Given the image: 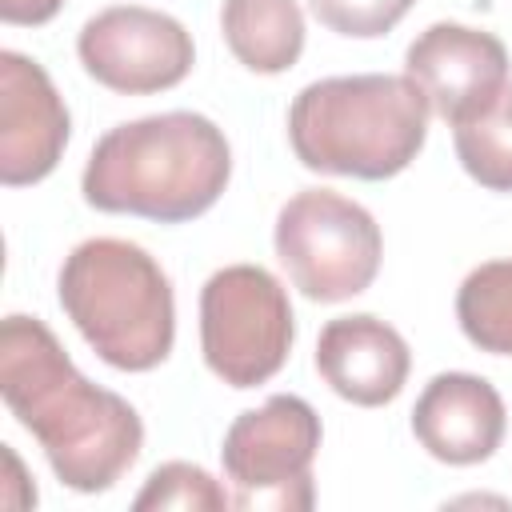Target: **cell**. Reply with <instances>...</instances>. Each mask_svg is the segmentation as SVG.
Here are the masks:
<instances>
[{
	"label": "cell",
	"mask_w": 512,
	"mask_h": 512,
	"mask_svg": "<svg viewBox=\"0 0 512 512\" xmlns=\"http://www.w3.org/2000/svg\"><path fill=\"white\" fill-rule=\"evenodd\" d=\"M0 396L72 492H108L140 456L144 424L136 408L80 376L36 316L0 324Z\"/></svg>",
	"instance_id": "6da1fadb"
},
{
	"label": "cell",
	"mask_w": 512,
	"mask_h": 512,
	"mask_svg": "<svg viewBox=\"0 0 512 512\" xmlns=\"http://www.w3.org/2000/svg\"><path fill=\"white\" fill-rule=\"evenodd\" d=\"M232 176L224 132L200 112H160L108 128L80 176L100 212L184 224L208 212Z\"/></svg>",
	"instance_id": "7a4b0ae2"
},
{
	"label": "cell",
	"mask_w": 512,
	"mask_h": 512,
	"mask_svg": "<svg viewBox=\"0 0 512 512\" xmlns=\"http://www.w3.org/2000/svg\"><path fill=\"white\" fill-rule=\"evenodd\" d=\"M428 100L408 76H328L288 108V140L304 168L388 180L404 172L428 136Z\"/></svg>",
	"instance_id": "3957f363"
},
{
	"label": "cell",
	"mask_w": 512,
	"mask_h": 512,
	"mask_svg": "<svg viewBox=\"0 0 512 512\" xmlns=\"http://www.w3.org/2000/svg\"><path fill=\"white\" fill-rule=\"evenodd\" d=\"M60 304L88 348L120 372H148L172 352V284L132 240L96 236L76 244L60 268Z\"/></svg>",
	"instance_id": "277c9868"
},
{
	"label": "cell",
	"mask_w": 512,
	"mask_h": 512,
	"mask_svg": "<svg viewBox=\"0 0 512 512\" xmlns=\"http://www.w3.org/2000/svg\"><path fill=\"white\" fill-rule=\"evenodd\" d=\"M272 244L292 288L320 304L360 296L376 280L384 256L372 212L332 188L296 192L276 216Z\"/></svg>",
	"instance_id": "5b68a950"
},
{
	"label": "cell",
	"mask_w": 512,
	"mask_h": 512,
	"mask_svg": "<svg viewBox=\"0 0 512 512\" xmlns=\"http://www.w3.org/2000/svg\"><path fill=\"white\" fill-rule=\"evenodd\" d=\"M296 324L284 284L260 264H228L200 288V352L232 388L272 380L292 348Z\"/></svg>",
	"instance_id": "8992f818"
},
{
	"label": "cell",
	"mask_w": 512,
	"mask_h": 512,
	"mask_svg": "<svg viewBox=\"0 0 512 512\" xmlns=\"http://www.w3.org/2000/svg\"><path fill=\"white\" fill-rule=\"evenodd\" d=\"M320 452V416L308 400L276 392L260 408H248L224 432V472L236 488V508L308 512L312 460Z\"/></svg>",
	"instance_id": "52a82bcc"
},
{
	"label": "cell",
	"mask_w": 512,
	"mask_h": 512,
	"mask_svg": "<svg viewBox=\"0 0 512 512\" xmlns=\"http://www.w3.org/2000/svg\"><path fill=\"white\" fill-rule=\"evenodd\" d=\"M76 52L84 72L120 96L176 88L192 72L196 56L192 36L176 16L140 4L96 12L76 36Z\"/></svg>",
	"instance_id": "ba28073f"
},
{
	"label": "cell",
	"mask_w": 512,
	"mask_h": 512,
	"mask_svg": "<svg viewBox=\"0 0 512 512\" xmlns=\"http://www.w3.org/2000/svg\"><path fill=\"white\" fill-rule=\"evenodd\" d=\"M404 76L424 92L428 108L456 128L508 88V48L484 28L440 20L408 44Z\"/></svg>",
	"instance_id": "9c48e42d"
},
{
	"label": "cell",
	"mask_w": 512,
	"mask_h": 512,
	"mask_svg": "<svg viewBox=\"0 0 512 512\" xmlns=\"http://www.w3.org/2000/svg\"><path fill=\"white\" fill-rule=\"evenodd\" d=\"M64 144L68 108L48 72L20 52H0V180L8 188L44 180Z\"/></svg>",
	"instance_id": "30bf717a"
},
{
	"label": "cell",
	"mask_w": 512,
	"mask_h": 512,
	"mask_svg": "<svg viewBox=\"0 0 512 512\" xmlns=\"http://www.w3.org/2000/svg\"><path fill=\"white\" fill-rule=\"evenodd\" d=\"M508 428L500 392L472 372H440L424 384L412 408V436L440 464H480L488 460Z\"/></svg>",
	"instance_id": "8fae6325"
},
{
	"label": "cell",
	"mask_w": 512,
	"mask_h": 512,
	"mask_svg": "<svg viewBox=\"0 0 512 512\" xmlns=\"http://www.w3.org/2000/svg\"><path fill=\"white\" fill-rule=\"evenodd\" d=\"M408 368L412 356L404 336L380 316L356 312V316H336L320 328L316 372L336 396L360 408H380L396 400L408 380Z\"/></svg>",
	"instance_id": "7c38bea8"
},
{
	"label": "cell",
	"mask_w": 512,
	"mask_h": 512,
	"mask_svg": "<svg viewBox=\"0 0 512 512\" xmlns=\"http://www.w3.org/2000/svg\"><path fill=\"white\" fill-rule=\"evenodd\" d=\"M220 28L232 56L260 76L292 68L304 52V16L296 0H224Z\"/></svg>",
	"instance_id": "4fadbf2b"
},
{
	"label": "cell",
	"mask_w": 512,
	"mask_h": 512,
	"mask_svg": "<svg viewBox=\"0 0 512 512\" xmlns=\"http://www.w3.org/2000/svg\"><path fill=\"white\" fill-rule=\"evenodd\" d=\"M464 336L492 356H512V256L472 268L456 292Z\"/></svg>",
	"instance_id": "5bb4252c"
},
{
	"label": "cell",
	"mask_w": 512,
	"mask_h": 512,
	"mask_svg": "<svg viewBox=\"0 0 512 512\" xmlns=\"http://www.w3.org/2000/svg\"><path fill=\"white\" fill-rule=\"evenodd\" d=\"M452 144L476 184L492 192H512V84L484 112L456 124Z\"/></svg>",
	"instance_id": "9a60e30c"
},
{
	"label": "cell",
	"mask_w": 512,
	"mask_h": 512,
	"mask_svg": "<svg viewBox=\"0 0 512 512\" xmlns=\"http://www.w3.org/2000/svg\"><path fill=\"white\" fill-rule=\"evenodd\" d=\"M228 504H232V496L200 464H188V460L160 464L136 496V512H144V508H208V512H220Z\"/></svg>",
	"instance_id": "2e32d148"
},
{
	"label": "cell",
	"mask_w": 512,
	"mask_h": 512,
	"mask_svg": "<svg viewBox=\"0 0 512 512\" xmlns=\"http://www.w3.org/2000/svg\"><path fill=\"white\" fill-rule=\"evenodd\" d=\"M308 4L324 28H332L336 36H356V40L392 32L412 8V0H308Z\"/></svg>",
	"instance_id": "e0dca14e"
},
{
	"label": "cell",
	"mask_w": 512,
	"mask_h": 512,
	"mask_svg": "<svg viewBox=\"0 0 512 512\" xmlns=\"http://www.w3.org/2000/svg\"><path fill=\"white\" fill-rule=\"evenodd\" d=\"M64 0H0L4 24H48Z\"/></svg>",
	"instance_id": "ac0fdd59"
}]
</instances>
